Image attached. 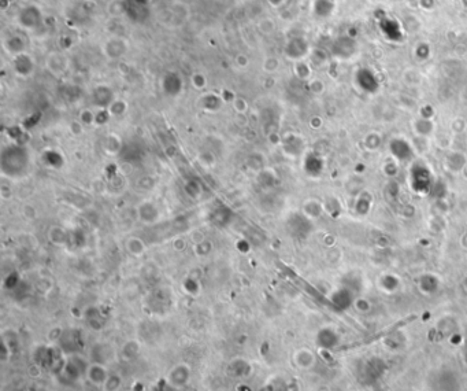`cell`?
I'll return each mask as SVG.
<instances>
[{"mask_svg":"<svg viewBox=\"0 0 467 391\" xmlns=\"http://www.w3.org/2000/svg\"><path fill=\"white\" fill-rule=\"evenodd\" d=\"M126 249H127L129 254H132V255H134V257H140V255H143L147 250L146 243H144V242H143L140 238H137V236H132V238L127 239V242H126Z\"/></svg>","mask_w":467,"mask_h":391,"instance_id":"cell-4","label":"cell"},{"mask_svg":"<svg viewBox=\"0 0 467 391\" xmlns=\"http://www.w3.org/2000/svg\"><path fill=\"white\" fill-rule=\"evenodd\" d=\"M108 376H110V370L102 363L89 364L85 370V377L96 387H105Z\"/></svg>","mask_w":467,"mask_h":391,"instance_id":"cell-2","label":"cell"},{"mask_svg":"<svg viewBox=\"0 0 467 391\" xmlns=\"http://www.w3.org/2000/svg\"><path fill=\"white\" fill-rule=\"evenodd\" d=\"M140 220L146 224H155L159 220V210L152 202H143L137 207Z\"/></svg>","mask_w":467,"mask_h":391,"instance_id":"cell-3","label":"cell"},{"mask_svg":"<svg viewBox=\"0 0 467 391\" xmlns=\"http://www.w3.org/2000/svg\"><path fill=\"white\" fill-rule=\"evenodd\" d=\"M191 380V368L188 364L178 363L168 372V382L173 389H184Z\"/></svg>","mask_w":467,"mask_h":391,"instance_id":"cell-1","label":"cell"},{"mask_svg":"<svg viewBox=\"0 0 467 391\" xmlns=\"http://www.w3.org/2000/svg\"><path fill=\"white\" fill-rule=\"evenodd\" d=\"M103 389H105V391H118V389H121V377L110 373Z\"/></svg>","mask_w":467,"mask_h":391,"instance_id":"cell-5","label":"cell"}]
</instances>
